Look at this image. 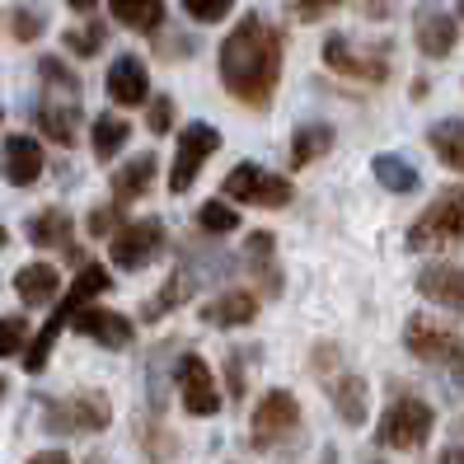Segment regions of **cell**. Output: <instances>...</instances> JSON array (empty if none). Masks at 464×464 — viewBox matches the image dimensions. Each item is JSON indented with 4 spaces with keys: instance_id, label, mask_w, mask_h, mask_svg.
I'll use <instances>...</instances> for the list:
<instances>
[{
    "instance_id": "6da1fadb",
    "label": "cell",
    "mask_w": 464,
    "mask_h": 464,
    "mask_svg": "<svg viewBox=\"0 0 464 464\" xmlns=\"http://www.w3.org/2000/svg\"><path fill=\"white\" fill-rule=\"evenodd\" d=\"M282 80V34L263 14H244L221 43V85L244 108H267Z\"/></svg>"
},
{
    "instance_id": "7a4b0ae2",
    "label": "cell",
    "mask_w": 464,
    "mask_h": 464,
    "mask_svg": "<svg viewBox=\"0 0 464 464\" xmlns=\"http://www.w3.org/2000/svg\"><path fill=\"white\" fill-rule=\"evenodd\" d=\"M103 291H108V267H99V263H80V277H75V282H71V291L62 295V305L47 314V324L34 334V343L24 347V371L38 375V371L47 366V357H52V343L62 338V329H66V324H71L80 310L90 305L94 295H103Z\"/></svg>"
},
{
    "instance_id": "3957f363",
    "label": "cell",
    "mask_w": 464,
    "mask_h": 464,
    "mask_svg": "<svg viewBox=\"0 0 464 464\" xmlns=\"http://www.w3.org/2000/svg\"><path fill=\"white\" fill-rule=\"evenodd\" d=\"M403 244L413 254H431V249H450V244H464V188H441L431 198V207L408 226Z\"/></svg>"
},
{
    "instance_id": "277c9868",
    "label": "cell",
    "mask_w": 464,
    "mask_h": 464,
    "mask_svg": "<svg viewBox=\"0 0 464 464\" xmlns=\"http://www.w3.org/2000/svg\"><path fill=\"white\" fill-rule=\"evenodd\" d=\"M436 431V413L418 399V394H399L385 413H380V427H375V446L385 450H418L431 441Z\"/></svg>"
},
{
    "instance_id": "5b68a950",
    "label": "cell",
    "mask_w": 464,
    "mask_h": 464,
    "mask_svg": "<svg viewBox=\"0 0 464 464\" xmlns=\"http://www.w3.org/2000/svg\"><path fill=\"white\" fill-rule=\"evenodd\" d=\"M249 436L258 450H282L300 436V403L286 390H267L249 418Z\"/></svg>"
},
{
    "instance_id": "8992f818",
    "label": "cell",
    "mask_w": 464,
    "mask_h": 464,
    "mask_svg": "<svg viewBox=\"0 0 464 464\" xmlns=\"http://www.w3.org/2000/svg\"><path fill=\"white\" fill-rule=\"evenodd\" d=\"M403 347L427 366H446V371L464 375V334L441 329V324H431L427 314H413L403 324Z\"/></svg>"
},
{
    "instance_id": "52a82bcc",
    "label": "cell",
    "mask_w": 464,
    "mask_h": 464,
    "mask_svg": "<svg viewBox=\"0 0 464 464\" xmlns=\"http://www.w3.org/2000/svg\"><path fill=\"white\" fill-rule=\"evenodd\" d=\"M226 202H239V207H286L291 202V179L282 174H267L263 165H254V160H244V165H235L221 183Z\"/></svg>"
},
{
    "instance_id": "ba28073f",
    "label": "cell",
    "mask_w": 464,
    "mask_h": 464,
    "mask_svg": "<svg viewBox=\"0 0 464 464\" xmlns=\"http://www.w3.org/2000/svg\"><path fill=\"white\" fill-rule=\"evenodd\" d=\"M324 62H329V71L347 75V80H366V85H385L390 80V57L380 47H362L352 43L343 34L324 38Z\"/></svg>"
},
{
    "instance_id": "9c48e42d",
    "label": "cell",
    "mask_w": 464,
    "mask_h": 464,
    "mask_svg": "<svg viewBox=\"0 0 464 464\" xmlns=\"http://www.w3.org/2000/svg\"><path fill=\"white\" fill-rule=\"evenodd\" d=\"M216 150H221V131L216 127H207V122L183 127L179 131V150H174V169H169V193H188Z\"/></svg>"
},
{
    "instance_id": "30bf717a",
    "label": "cell",
    "mask_w": 464,
    "mask_h": 464,
    "mask_svg": "<svg viewBox=\"0 0 464 464\" xmlns=\"http://www.w3.org/2000/svg\"><path fill=\"white\" fill-rule=\"evenodd\" d=\"M174 385H179V399L193 418H211L221 413V390L211 380V366L198 357V352H183L179 366H174Z\"/></svg>"
},
{
    "instance_id": "8fae6325",
    "label": "cell",
    "mask_w": 464,
    "mask_h": 464,
    "mask_svg": "<svg viewBox=\"0 0 464 464\" xmlns=\"http://www.w3.org/2000/svg\"><path fill=\"white\" fill-rule=\"evenodd\" d=\"M108 418H113V408H108V399L94 394V390L47 403V427H52V431H71V436H75V431H103Z\"/></svg>"
},
{
    "instance_id": "7c38bea8",
    "label": "cell",
    "mask_w": 464,
    "mask_h": 464,
    "mask_svg": "<svg viewBox=\"0 0 464 464\" xmlns=\"http://www.w3.org/2000/svg\"><path fill=\"white\" fill-rule=\"evenodd\" d=\"M160 249H165V226L160 221H127L113 239H108V254H113V263L127 267V272H141Z\"/></svg>"
},
{
    "instance_id": "4fadbf2b",
    "label": "cell",
    "mask_w": 464,
    "mask_h": 464,
    "mask_svg": "<svg viewBox=\"0 0 464 464\" xmlns=\"http://www.w3.org/2000/svg\"><path fill=\"white\" fill-rule=\"evenodd\" d=\"M319 385H324V394L334 399L338 418L347 427H362L371 418V390H366V380L357 371H343V366L338 371H319Z\"/></svg>"
},
{
    "instance_id": "5bb4252c",
    "label": "cell",
    "mask_w": 464,
    "mask_h": 464,
    "mask_svg": "<svg viewBox=\"0 0 464 464\" xmlns=\"http://www.w3.org/2000/svg\"><path fill=\"white\" fill-rule=\"evenodd\" d=\"M71 329H75V334H85V338L99 343V347H113V352L131 347V338H136L131 319H122L118 310H103V305H85V310L71 319Z\"/></svg>"
},
{
    "instance_id": "9a60e30c",
    "label": "cell",
    "mask_w": 464,
    "mask_h": 464,
    "mask_svg": "<svg viewBox=\"0 0 464 464\" xmlns=\"http://www.w3.org/2000/svg\"><path fill=\"white\" fill-rule=\"evenodd\" d=\"M413 29H418V52H422V57H431V62L450 57L455 43H459V24H455V14H446L441 5H422Z\"/></svg>"
},
{
    "instance_id": "2e32d148",
    "label": "cell",
    "mask_w": 464,
    "mask_h": 464,
    "mask_svg": "<svg viewBox=\"0 0 464 464\" xmlns=\"http://www.w3.org/2000/svg\"><path fill=\"white\" fill-rule=\"evenodd\" d=\"M244 263H249V272H254V282H258V291L267 295V300H277L282 295V267H277V239H272L267 230H254L249 239H244Z\"/></svg>"
},
{
    "instance_id": "e0dca14e",
    "label": "cell",
    "mask_w": 464,
    "mask_h": 464,
    "mask_svg": "<svg viewBox=\"0 0 464 464\" xmlns=\"http://www.w3.org/2000/svg\"><path fill=\"white\" fill-rule=\"evenodd\" d=\"M108 99L118 108H136V103L150 99V75H146L141 57H118L108 66Z\"/></svg>"
},
{
    "instance_id": "ac0fdd59",
    "label": "cell",
    "mask_w": 464,
    "mask_h": 464,
    "mask_svg": "<svg viewBox=\"0 0 464 464\" xmlns=\"http://www.w3.org/2000/svg\"><path fill=\"white\" fill-rule=\"evenodd\" d=\"M418 295H427L431 305L464 310V267L455 263H431L418 272Z\"/></svg>"
},
{
    "instance_id": "d6986e66",
    "label": "cell",
    "mask_w": 464,
    "mask_h": 464,
    "mask_svg": "<svg viewBox=\"0 0 464 464\" xmlns=\"http://www.w3.org/2000/svg\"><path fill=\"white\" fill-rule=\"evenodd\" d=\"M0 169L14 188H29L43 174V146L34 136H5V150H0Z\"/></svg>"
},
{
    "instance_id": "ffe728a7",
    "label": "cell",
    "mask_w": 464,
    "mask_h": 464,
    "mask_svg": "<svg viewBox=\"0 0 464 464\" xmlns=\"http://www.w3.org/2000/svg\"><path fill=\"white\" fill-rule=\"evenodd\" d=\"M202 319L211 329H244V324L258 319V295L254 291H221L216 300L202 305Z\"/></svg>"
},
{
    "instance_id": "44dd1931",
    "label": "cell",
    "mask_w": 464,
    "mask_h": 464,
    "mask_svg": "<svg viewBox=\"0 0 464 464\" xmlns=\"http://www.w3.org/2000/svg\"><path fill=\"white\" fill-rule=\"evenodd\" d=\"M14 291H19L24 305H52V300L62 295V272L52 263H29V267H19Z\"/></svg>"
},
{
    "instance_id": "7402d4cb",
    "label": "cell",
    "mask_w": 464,
    "mask_h": 464,
    "mask_svg": "<svg viewBox=\"0 0 464 464\" xmlns=\"http://www.w3.org/2000/svg\"><path fill=\"white\" fill-rule=\"evenodd\" d=\"M155 183V155H131L113 174V202H136Z\"/></svg>"
},
{
    "instance_id": "603a6c76",
    "label": "cell",
    "mask_w": 464,
    "mask_h": 464,
    "mask_svg": "<svg viewBox=\"0 0 464 464\" xmlns=\"http://www.w3.org/2000/svg\"><path fill=\"white\" fill-rule=\"evenodd\" d=\"M427 146H431V155L441 160L446 169L464 174V118H446V122H436V127L427 131Z\"/></svg>"
},
{
    "instance_id": "cb8c5ba5",
    "label": "cell",
    "mask_w": 464,
    "mask_h": 464,
    "mask_svg": "<svg viewBox=\"0 0 464 464\" xmlns=\"http://www.w3.org/2000/svg\"><path fill=\"white\" fill-rule=\"evenodd\" d=\"M329 150H334V127H329V122L295 127V136H291V165H295V169L314 165V160H324Z\"/></svg>"
},
{
    "instance_id": "d4e9b609",
    "label": "cell",
    "mask_w": 464,
    "mask_h": 464,
    "mask_svg": "<svg viewBox=\"0 0 464 464\" xmlns=\"http://www.w3.org/2000/svg\"><path fill=\"white\" fill-rule=\"evenodd\" d=\"M71 216L62 207H47L38 211L29 221V244H38V249H71Z\"/></svg>"
},
{
    "instance_id": "484cf974",
    "label": "cell",
    "mask_w": 464,
    "mask_h": 464,
    "mask_svg": "<svg viewBox=\"0 0 464 464\" xmlns=\"http://www.w3.org/2000/svg\"><path fill=\"white\" fill-rule=\"evenodd\" d=\"M75 122H80V108H75V99H66V103H52V99H43V103H38V127H43L47 141L71 146V141H75Z\"/></svg>"
},
{
    "instance_id": "4316f807",
    "label": "cell",
    "mask_w": 464,
    "mask_h": 464,
    "mask_svg": "<svg viewBox=\"0 0 464 464\" xmlns=\"http://www.w3.org/2000/svg\"><path fill=\"white\" fill-rule=\"evenodd\" d=\"M108 10H113L118 24H127L136 34H155L165 24V0H108Z\"/></svg>"
},
{
    "instance_id": "83f0119b",
    "label": "cell",
    "mask_w": 464,
    "mask_h": 464,
    "mask_svg": "<svg viewBox=\"0 0 464 464\" xmlns=\"http://www.w3.org/2000/svg\"><path fill=\"white\" fill-rule=\"evenodd\" d=\"M371 169H375V179H380V188H385V193H413V188L422 183L418 165H408L403 155H375Z\"/></svg>"
},
{
    "instance_id": "f1b7e54d",
    "label": "cell",
    "mask_w": 464,
    "mask_h": 464,
    "mask_svg": "<svg viewBox=\"0 0 464 464\" xmlns=\"http://www.w3.org/2000/svg\"><path fill=\"white\" fill-rule=\"evenodd\" d=\"M127 136H131V127H127V118H113V113H103V118H94V155L103 160H113L122 146H127Z\"/></svg>"
},
{
    "instance_id": "f546056e",
    "label": "cell",
    "mask_w": 464,
    "mask_h": 464,
    "mask_svg": "<svg viewBox=\"0 0 464 464\" xmlns=\"http://www.w3.org/2000/svg\"><path fill=\"white\" fill-rule=\"evenodd\" d=\"M198 226H202L207 235H230V230H239V211H235V202H226V198L202 202V211H198Z\"/></svg>"
},
{
    "instance_id": "4dcf8cb0",
    "label": "cell",
    "mask_w": 464,
    "mask_h": 464,
    "mask_svg": "<svg viewBox=\"0 0 464 464\" xmlns=\"http://www.w3.org/2000/svg\"><path fill=\"white\" fill-rule=\"evenodd\" d=\"M24 343H29V324L19 314H0V357H19Z\"/></svg>"
},
{
    "instance_id": "1f68e13d",
    "label": "cell",
    "mask_w": 464,
    "mask_h": 464,
    "mask_svg": "<svg viewBox=\"0 0 464 464\" xmlns=\"http://www.w3.org/2000/svg\"><path fill=\"white\" fill-rule=\"evenodd\" d=\"M66 47L75 52V57H94V52L103 47V24H85V29H71V34H66Z\"/></svg>"
},
{
    "instance_id": "d6a6232c",
    "label": "cell",
    "mask_w": 464,
    "mask_h": 464,
    "mask_svg": "<svg viewBox=\"0 0 464 464\" xmlns=\"http://www.w3.org/2000/svg\"><path fill=\"white\" fill-rule=\"evenodd\" d=\"M230 5H235V0H183L188 19H198V24H221L230 14Z\"/></svg>"
},
{
    "instance_id": "836d02e7",
    "label": "cell",
    "mask_w": 464,
    "mask_h": 464,
    "mask_svg": "<svg viewBox=\"0 0 464 464\" xmlns=\"http://www.w3.org/2000/svg\"><path fill=\"white\" fill-rule=\"evenodd\" d=\"M38 71H43V80H47L52 90H66L71 99L80 94V80H75V75H71V71H66L57 57H43V66H38Z\"/></svg>"
},
{
    "instance_id": "e575fe53",
    "label": "cell",
    "mask_w": 464,
    "mask_h": 464,
    "mask_svg": "<svg viewBox=\"0 0 464 464\" xmlns=\"http://www.w3.org/2000/svg\"><path fill=\"white\" fill-rule=\"evenodd\" d=\"M122 230V202L90 211V235H118Z\"/></svg>"
},
{
    "instance_id": "d590c367",
    "label": "cell",
    "mask_w": 464,
    "mask_h": 464,
    "mask_svg": "<svg viewBox=\"0 0 464 464\" xmlns=\"http://www.w3.org/2000/svg\"><path fill=\"white\" fill-rule=\"evenodd\" d=\"M146 127H150L155 136H165V131L174 127V99H165V94H160V99L150 103V113H146Z\"/></svg>"
},
{
    "instance_id": "8d00e7d4",
    "label": "cell",
    "mask_w": 464,
    "mask_h": 464,
    "mask_svg": "<svg viewBox=\"0 0 464 464\" xmlns=\"http://www.w3.org/2000/svg\"><path fill=\"white\" fill-rule=\"evenodd\" d=\"M291 5H295V14H300V19L310 24V19H324L329 10H338L343 0H291Z\"/></svg>"
},
{
    "instance_id": "74e56055",
    "label": "cell",
    "mask_w": 464,
    "mask_h": 464,
    "mask_svg": "<svg viewBox=\"0 0 464 464\" xmlns=\"http://www.w3.org/2000/svg\"><path fill=\"white\" fill-rule=\"evenodd\" d=\"M226 380H230V403L244 399V366H239V352H230L226 357Z\"/></svg>"
},
{
    "instance_id": "f35d334b",
    "label": "cell",
    "mask_w": 464,
    "mask_h": 464,
    "mask_svg": "<svg viewBox=\"0 0 464 464\" xmlns=\"http://www.w3.org/2000/svg\"><path fill=\"white\" fill-rule=\"evenodd\" d=\"M38 29H43V24H38V14H29V10H19V14H14V38H19V43L38 38Z\"/></svg>"
},
{
    "instance_id": "ab89813d",
    "label": "cell",
    "mask_w": 464,
    "mask_h": 464,
    "mask_svg": "<svg viewBox=\"0 0 464 464\" xmlns=\"http://www.w3.org/2000/svg\"><path fill=\"white\" fill-rule=\"evenodd\" d=\"M390 10H394V0H362L366 19H390Z\"/></svg>"
},
{
    "instance_id": "60d3db41",
    "label": "cell",
    "mask_w": 464,
    "mask_h": 464,
    "mask_svg": "<svg viewBox=\"0 0 464 464\" xmlns=\"http://www.w3.org/2000/svg\"><path fill=\"white\" fill-rule=\"evenodd\" d=\"M29 464H71V455H62V450H43V455H34Z\"/></svg>"
},
{
    "instance_id": "b9f144b4",
    "label": "cell",
    "mask_w": 464,
    "mask_h": 464,
    "mask_svg": "<svg viewBox=\"0 0 464 464\" xmlns=\"http://www.w3.org/2000/svg\"><path fill=\"white\" fill-rule=\"evenodd\" d=\"M441 464H464V446H446L441 450Z\"/></svg>"
},
{
    "instance_id": "7bdbcfd3",
    "label": "cell",
    "mask_w": 464,
    "mask_h": 464,
    "mask_svg": "<svg viewBox=\"0 0 464 464\" xmlns=\"http://www.w3.org/2000/svg\"><path fill=\"white\" fill-rule=\"evenodd\" d=\"M66 5H71V10H80V14H90V10L99 5V0H66Z\"/></svg>"
},
{
    "instance_id": "ee69618b",
    "label": "cell",
    "mask_w": 464,
    "mask_h": 464,
    "mask_svg": "<svg viewBox=\"0 0 464 464\" xmlns=\"http://www.w3.org/2000/svg\"><path fill=\"white\" fill-rule=\"evenodd\" d=\"M0 394H5V380H0Z\"/></svg>"
},
{
    "instance_id": "f6af8a7d",
    "label": "cell",
    "mask_w": 464,
    "mask_h": 464,
    "mask_svg": "<svg viewBox=\"0 0 464 464\" xmlns=\"http://www.w3.org/2000/svg\"><path fill=\"white\" fill-rule=\"evenodd\" d=\"M0 244H5V230H0Z\"/></svg>"
},
{
    "instance_id": "bcb514c9",
    "label": "cell",
    "mask_w": 464,
    "mask_h": 464,
    "mask_svg": "<svg viewBox=\"0 0 464 464\" xmlns=\"http://www.w3.org/2000/svg\"><path fill=\"white\" fill-rule=\"evenodd\" d=\"M459 14H464V0H459Z\"/></svg>"
},
{
    "instance_id": "7dc6e473",
    "label": "cell",
    "mask_w": 464,
    "mask_h": 464,
    "mask_svg": "<svg viewBox=\"0 0 464 464\" xmlns=\"http://www.w3.org/2000/svg\"><path fill=\"white\" fill-rule=\"evenodd\" d=\"M0 118H5V113H0Z\"/></svg>"
},
{
    "instance_id": "c3c4849f",
    "label": "cell",
    "mask_w": 464,
    "mask_h": 464,
    "mask_svg": "<svg viewBox=\"0 0 464 464\" xmlns=\"http://www.w3.org/2000/svg\"><path fill=\"white\" fill-rule=\"evenodd\" d=\"M459 427H464V422H459Z\"/></svg>"
}]
</instances>
